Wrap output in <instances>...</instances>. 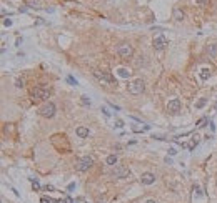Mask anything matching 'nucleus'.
<instances>
[{"label":"nucleus","mask_w":217,"mask_h":203,"mask_svg":"<svg viewBox=\"0 0 217 203\" xmlns=\"http://www.w3.org/2000/svg\"><path fill=\"white\" fill-rule=\"evenodd\" d=\"M50 95V88L49 87H33L30 90V97L33 102H40V100H45Z\"/></svg>","instance_id":"1"},{"label":"nucleus","mask_w":217,"mask_h":203,"mask_svg":"<svg viewBox=\"0 0 217 203\" xmlns=\"http://www.w3.org/2000/svg\"><path fill=\"white\" fill-rule=\"evenodd\" d=\"M94 75H95V78H97L99 82L105 83V85H114V83H115V78L112 77L110 73H107V72H100V70H95V72H94ZM115 85H117V83H115Z\"/></svg>","instance_id":"2"},{"label":"nucleus","mask_w":217,"mask_h":203,"mask_svg":"<svg viewBox=\"0 0 217 203\" xmlns=\"http://www.w3.org/2000/svg\"><path fill=\"white\" fill-rule=\"evenodd\" d=\"M129 92L132 93V95H139V93H142L144 92V88H145V83H144V80H134V82H130L127 85Z\"/></svg>","instance_id":"3"},{"label":"nucleus","mask_w":217,"mask_h":203,"mask_svg":"<svg viewBox=\"0 0 217 203\" xmlns=\"http://www.w3.org/2000/svg\"><path fill=\"white\" fill-rule=\"evenodd\" d=\"M39 113L42 116H45V118H52V116L55 115V105L52 102H47V103H44L39 108Z\"/></svg>","instance_id":"4"},{"label":"nucleus","mask_w":217,"mask_h":203,"mask_svg":"<svg viewBox=\"0 0 217 203\" xmlns=\"http://www.w3.org/2000/svg\"><path fill=\"white\" fill-rule=\"evenodd\" d=\"M92 165H94V158L92 156H89V155L87 156H82L79 162H77V170L79 172H85V170H89Z\"/></svg>","instance_id":"5"},{"label":"nucleus","mask_w":217,"mask_h":203,"mask_svg":"<svg viewBox=\"0 0 217 203\" xmlns=\"http://www.w3.org/2000/svg\"><path fill=\"white\" fill-rule=\"evenodd\" d=\"M117 53L122 58H130L134 55V49H132V45H129V43H122V45H119Z\"/></svg>","instance_id":"6"},{"label":"nucleus","mask_w":217,"mask_h":203,"mask_svg":"<svg viewBox=\"0 0 217 203\" xmlns=\"http://www.w3.org/2000/svg\"><path fill=\"white\" fill-rule=\"evenodd\" d=\"M129 175H130L129 168L122 166V165H115V168H112V176H115V178H125Z\"/></svg>","instance_id":"7"},{"label":"nucleus","mask_w":217,"mask_h":203,"mask_svg":"<svg viewBox=\"0 0 217 203\" xmlns=\"http://www.w3.org/2000/svg\"><path fill=\"white\" fill-rule=\"evenodd\" d=\"M167 112H169V113H174V115L180 112V102H179L177 98L170 100V102L167 103Z\"/></svg>","instance_id":"8"},{"label":"nucleus","mask_w":217,"mask_h":203,"mask_svg":"<svg viewBox=\"0 0 217 203\" xmlns=\"http://www.w3.org/2000/svg\"><path fill=\"white\" fill-rule=\"evenodd\" d=\"M140 182H142V185H152L155 182V175L150 173V172H145V173H142V176H140Z\"/></svg>","instance_id":"9"},{"label":"nucleus","mask_w":217,"mask_h":203,"mask_svg":"<svg viewBox=\"0 0 217 203\" xmlns=\"http://www.w3.org/2000/svg\"><path fill=\"white\" fill-rule=\"evenodd\" d=\"M25 7L40 10L42 7H44V0H25Z\"/></svg>","instance_id":"10"},{"label":"nucleus","mask_w":217,"mask_h":203,"mask_svg":"<svg viewBox=\"0 0 217 203\" xmlns=\"http://www.w3.org/2000/svg\"><path fill=\"white\" fill-rule=\"evenodd\" d=\"M165 45H167V40L164 39V37H155L154 39V49L155 50H164Z\"/></svg>","instance_id":"11"},{"label":"nucleus","mask_w":217,"mask_h":203,"mask_svg":"<svg viewBox=\"0 0 217 203\" xmlns=\"http://www.w3.org/2000/svg\"><path fill=\"white\" fill-rule=\"evenodd\" d=\"M174 19L177 20V22H180V20L186 19V13L179 9V7H175V9H174Z\"/></svg>","instance_id":"12"},{"label":"nucleus","mask_w":217,"mask_h":203,"mask_svg":"<svg viewBox=\"0 0 217 203\" xmlns=\"http://www.w3.org/2000/svg\"><path fill=\"white\" fill-rule=\"evenodd\" d=\"M77 135H79V138H85V136H89V128H85V126H79V128H77Z\"/></svg>","instance_id":"13"},{"label":"nucleus","mask_w":217,"mask_h":203,"mask_svg":"<svg viewBox=\"0 0 217 203\" xmlns=\"http://www.w3.org/2000/svg\"><path fill=\"white\" fill-rule=\"evenodd\" d=\"M209 55L212 58L217 57V43H212V45H209Z\"/></svg>","instance_id":"14"},{"label":"nucleus","mask_w":217,"mask_h":203,"mask_svg":"<svg viewBox=\"0 0 217 203\" xmlns=\"http://www.w3.org/2000/svg\"><path fill=\"white\" fill-rule=\"evenodd\" d=\"M117 73H119V75H120L122 78H129L132 72H129L127 68H119V70H117Z\"/></svg>","instance_id":"15"},{"label":"nucleus","mask_w":217,"mask_h":203,"mask_svg":"<svg viewBox=\"0 0 217 203\" xmlns=\"http://www.w3.org/2000/svg\"><path fill=\"white\" fill-rule=\"evenodd\" d=\"M197 143H199V136L196 135V136H194V138H192V142H190V143H189V145H187V148H189V150H194V148L197 146Z\"/></svg>","instance_id":"16"},{"label":"nucleus","mask_w":217,"mask_h":203,"mask_svg":"<svg viewBox=\"0 0 217 203\" xmlns=\"http://www.w3.org/2000/svg\"><path fill=\"white\" fill-rule=\"evenodd\" d=\"M209 77H210V70H209V68H204V70L200 72V78H202V80H207Z\"/></svg>","instance_id":"17"},{"label":"nucleus","mask_w":217,"mask_h":203,"mask_svg":"<svg viewBox=\"0 0 217 203\" xmlns=\"http://www.w3.org/2000/svg\"><path fill=\"white\" fill-rule=\"evenodd\" d=\"M117 163V156L115 155H108L107 156V165H115Z\"/></svg>","instance_id":"18"},{"label":"nucleus","mask_w":217,"mask_h":203,"mask_svg":"<svg viewBox=\"0 0 217 203\" xmlns=\"http://www.w3.org/2000/svg\"><path fill=\"white\" fill-rule=\"evenodd\" d=\"M30 182H32V188L37 192V190H40V183L37 182V180H33V178H30Z\"/></svg>","instance_id":"19"},{"label":"nucleus","mask_w":217,"mask_h":203,"mask_svg":"<svg viewBox=\"0 0 217 203\" xmlns=\"http://www.w3.org/2000/svg\"><path fill=\"white\" fill-rule=\"evenodd\" d=\"M206 103H207V100H206V98H200L197 103H196V108H202V106L206 105Z\"/></svg>","instance_id":"20"},{"label":"nucleus","mask_w":217,"mask_h":203,"mask_svg":"<svg viewBox=\"0 0 217 203\" xmlns=\"http://www.w3.org/2000/svg\"><path fill=\"white\" fill-rule=\"evenodd\" d=\"M194 193L197 195V196H202V188L199 185H194Z\"/></svg>","instance_id":"21"},{"label":"nucleus","mask_w":217,"mask_h":203,"mask_svg":"<svg viewBox=\"0 0 217 203\" xmlns=\"http://www.w3.org/2000/svg\"><path fill=\"white\" fill-rule=\"evenodd\" d=\"M40 203H54V200H50L47 196H42V198H40Z\"/></svg>","instance_id":"22"},{"label":"nucleus","mask_w":217,"mask_h":203,"mask_svg":"<svg viewBox=\"0 0 217 203\" xmlns=\"http://www.w3.org/2000/svg\"><path fill=\"white\" fill-rule=\"evenodd\" d=\"M209 120L207 118H202V120H199V125L197 126H200V128H202V126H206V123H207Z\"/></svg>","instance_id":"23"},{"label":"nucleus","mask_w":217,"mask_h":203,"mask_svg":"<svg viewBox=\"0 0 217 203\" xmlns=\"http://www.w3.org/2000/svg\"><path fill=\"white\" fill-rule=\"evenodd\" d=\"M67 82H69V83H72V85H77V80H75L74 77H67Z\"/></svg>","instance_id":"24"},{"label":"nucleus","mask_w":217,"mask_h":203,"mask_svg":"<svg viewBox=\"0 0 217 203\" xmlns=\"http://www.w3.org/2000/svg\"><path fill=\"white\" fill-rule=\"evenodd\" d=\"M82 103H84V105H90L89 97H82Z\"/></svg>","instance_id":"25"},{"label":"nucleus","mask_w":217,"mask_h":203,"mask_svg":"<svg viewBox=\"0 0 217 203\" xmlns=\"http://www.w3.org/2000/svg\"><path fill=\"white\" fill-rule=\"evenodd\" d=\"M15 87L22 88V87H23V80H20V78H19V80H17V82H15Z\"/></svg>","instance_id":"26"},{"label":"nucleus","mask_w":217,"mask_h":203,"mask_svg":"<svg viewBox=\"0 0 217 203\" xmlns=\"http://www.w3.org/2000/svg\"><path fill=\"white\" fill-rule=\"evenodd\" d=\"M115 126H117V128H122V126H124V122H122V120H115Z\"/></svg>","instance_id":"27"},{"label":"nucleus","mask_w":217,"mask_h":203,"mask_svg":"<svg viewBox=\"0 0 217 203\" xmlns=\"http://www.w3.org/2000/svg\"><path fill=\"white\" fill-rule=\"evenodd\" d=\"M175 153H177V150H175V148H169V155H170V156H174Z\"/></svg>","instance_id":"28"},{"label":"nucleus","mask_w":217,"mask_h":203,"mask_svg":"<svg viewBox=\"0 0 217 203\" xmlns=\"http://www.w3.org/2000/svg\"><path fill=\"white\" fill-rule=\"evenodd\" d=\"M3 25H7V27H10V25H12V20L5 19V20H3Z\"/></svg>","instance_id":"29"},{"label":"nucleus","mask_w":217,"mask_h":203,"mask_svg":"<svg viewBox=\"0 0 217 203\" xmlns=\"http://www.w3.org/2000/svg\"><path fill=\"white\" fill-rule=\"evenodd\" d=\"M74 188H75V183H70L69 186H67V190H69V192H72V190H74Z\"/></svg>","instance_id":"30"},{"label":"nucleus","mask_w":217,"mask_h":203,"mask_svg":"<svg viewBox=\"0 0 217 203\" xmlns=\"http://www.w3.org/2000/svg\"><path fill=\"white\" fill-rule=\"evenodd\" d=\"M64 203H74V200H72V198H70V196H67V198H65V200H64Z\"/></svg>","instance_id":"31"},{"label":"nucleus","mask_w":217,"mask_h":203,"mask_svg":"<svg viewBox=\"0 0 217 203\" xmlns=\"http://www.w3.org/2000/svg\"><path fill=\"white\" fill-rule=\"evenodd\" d=\"M45 190H47V192H54V186H52V185H47Z\"/></svg>","instance_id":"32"},{"label":"nucleus","mask_w":217,"mask_h":203,"mask_svg":"<svg viewBox=\"0 0 217 203\" xmlns=\"http://www.w3.org/2000/svg\"><path fill=\"white\" fill-rule=\"evenodd\" d=\"M102 112H104V113H105V116H110V112H108L107 108H102Z\"/></svg>","instance_id":"33"},{"label":"nucleus","mask_w":217,"mask_h":203,"mask_svg":"<svg viewBox=\"0 0 217 203\" xmlns=\"http://www.w3.org/2000/svg\"><path fill=\"white\" fill-rule=\"evenodd\" d=\"M196 2H197L199 5H204V3H206V2H207V0H196Z\"/></svg>","instance_id":"34"},{"label":"nucleus","mask_w":217,"mask_h":203,"mask_svg":"<svg viewBox=\"0 0 217 203\" xmlns=\"http://www.w3.org/2000/svg\"><path fill=\"white\" fill-rule=\"evenodd\" d=\"M145 203H155V202H154V200H147Z\"/></svg>","instance_id":"35"}]
</instances>
